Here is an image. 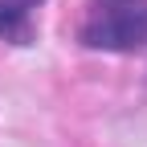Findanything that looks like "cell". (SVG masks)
I'll return each instance as SVG.
<instances>
[{
    "label": "cell",
    "mask_w": 147,
    "mask_h": 147,
    "mask_svg": "<svg viewBox=\"0 0 147 147\" xmlns=\"http://www.w3.org/2000/svg\"><path fill=\"white\" fill-rule=\"evenodd\" d=\"M78 37L86 49L102 53L147 49V0H90Z\"/></svg>",
    "instance_id": "cell-1"
},
{
    "label": "cell",
    "mask_w": 147,
    "mask_h": 147,
    "mask_svg": "<svg viewBox=\"0 0 147 147\" xmlns=\"http://www.w3.org/2000/svg\"><path fill=\"white\" fill-rule=\"evenodd\" d=\"M41 0H0V41L29 45L33 41V12Z\"/></svg>",
    "instance_id": "cell-2"
}]
</instances>
